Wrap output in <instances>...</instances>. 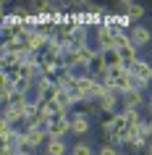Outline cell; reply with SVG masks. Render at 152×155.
Here are the masks:
<instances>
[{
	"label": "cell",
	"instance_id": "5",
	"mask_svg": "<svg viewBox=\"0 0 152 155\" xmlns=\"http://www.w3.org/2000/svg\"><path fill=\"white\" fill-rule=\"evenodd\" d=\"M128 40H131V45H134L136 50H144L152 42V29L144 26V24H134L128 29Z\"/></svg>",
	"mask_w": 152,
	"mask_h": 155
},
{
	"label": "cell",
	"instance_id": "16",
	"mask_svg": "<svg viewBox=\"0 0 152 155\" xmlns=\"http://www.w3.org/2000/svg\"><path fill=\"white\" fill-rule=\"evenodd\" d=\"M97 155H123V153H121V147L110 145V142H102V145L97 147Z\"/></svg>",
	"mask_w": 152,
	"mask_h": 155
},
{
	"label": "cell",
	"instance_id": "2",
	"mask_svg": "<svg viewBox=\"0 0 152 155\" xmlns=\"http://www.w3.org/2000/svg\"><path fill=\"white\" fill-rule=\"evenodd\" d=\"M92 45H95L100 53H108V50L115 48V34H113L110 26H97V29H92Z\"/></svg>",
	"mask_w": 152,
	"mask_h": 155
},
{
	"label": "cell",
	"instance_id": "9",
	"mask_svg": "<svg viewBox=\"0 0 152 155\" xmlns=\"http://www.w3.org/2000/svg\"><path fill=\"white\" fill-rule=\"evenodd\" d=\"M87 74H92V76H97V79H105L108 76V58H105V53H100L97 50V55L89 61L87 66Z\"/></svg>",
	"mask_w": 152,
	"mask_h": 155
},
{
	"label": "cell",
	"instance_id": "8",
	"mask_svg": "<svg viewBox=\"0 0 152 155\" xmlns=\"http://www.w3.org/2000/svg\"><path fill=\"white\" fill-rule=\"evenodd\" d=\"M89 129H92V118H87V116H79V113H71V134L76 139L87 137Z\"/></svg>",
	"mask_w": 152,
	"mask_h": 155
},
{
	"label": "cell",
	"instance_id": "18",
	"mask_svg": "<svg viewBox=\"0 0 152 155\" xmlns=\"http://www.w3.org/2000/svg\"><path fill=\"white\" fill-rule=\"evenodd\" d=\"M144 155H152V142H150V147H147V153H144Z\"/></svg>",
	"mask_w": 152,
	"mask_h": 155
},
{
	"label": "cell",
	"instance_id": "15",
	"mask_svg": "<svg viewBox=\"0 0 152 155\" xmlns=\"http://www.w3.org/2000/svg\"><path fill=\"white\" fill-rule=\"evenodd\" d=\"M71 155H97V150L89 145V142H81L79 139V142L71 147Z\"/></svg>",
	"mask_w": 152,
	"mask_h": 155
},
{
	"label": "cell",
	"instance_id": "19",
	"mask_svg": "<svg viewBox=\"0 0 152 155\" xmlns=\"http://www.w3.org/2000/svg\"><path fill=\"white\" fill-rule=\"evenodd\" d=\"M150 124H152V118H150Z\"/></svg>",
	"mask_w": 152,
	"mask_h": 155
},
{
	"label": "cell",
	"instance_id": "3",
	"mask_svg": "<svg viewBox=\"0 0 152 155\" xmlns=\"http://www.w3.org/2000/svg\"><path fill=\"white\" fill-rule=\"evenodd\" d=\"M21 134H24V142L26 145H32V147H37V150H40L42 153V147L47 145V131H45V126H21Z\"/></svg>",
	"mask_w": 152,
	"mask_h": 155
},
{
	"label": "cell",
	"instance_id": "13",
	"mask_svg": "<svg viewBox=\"0 0 152 155\" xmlns=\"http://www.w3.org/2000/svg\"><path fill=\"white\" fill-rule=\"evenodd\" d=\"M42 155H71L66 139H47V145L42 147Z\"/></svg>",
	"mask_w": 152,
	"mask_h": 155
},
{
	"label": "cell",
	"instance_id": "6",
	"mask_svg": "<svg viewBox=\"0 0 152 155\" xmlns=\"http://www.w3.org/2000/svg\"><path fill=\"white\" fill-rule=\"evenodd\" d=\"M131 74L139 79V87H142V90H147V87L152 84V61H144V58H139V61L131 66Z\"/></svg>",
	"mask_w": 152,
	"mask_h": 155
},
{
	"label": "cell",
	"instance_id": "17",
	"mask_svg": "<svg viewBox=\"0 0 152 155\" xmlns=\"http://www.w3.org/2000/svg\"><path fill=\"white\" fill-rule=\"evenodd\" d=\"M147 113H150V118H152V95H150V100H147Z\"/></svg>",
	"mask_w": 152,
	"mask_h": 155
},
{
	"label": "cell",
	"instance_id": "1",
	"mask_svg": "<svg viewBox=\"0 0 152 155\" xmlns=\"http://www.w3.org/2000/svg\"><path fill=\"white\" fill-rule=\"evenodd\" d=\"M50 139H66V134H71V113H63L58 118H50L45 126Z\"/></svg>",
	"mask_w": 152,
	"mask_h": 155
},
{
	"label": "cell",
	"instance_id": "7",
	"mask_svg": "<svg viewBox=\"0 0 152 155\" xmlns=\"http://www.w3.org/2000/svg\"><path fill=\"white\" fill-rule=\"evenodd\" d=\"M97 103H100L102 116H113V113H118V110H121V95H118V92H113V90H105L102 97L97 100Z\"/></svg>",
	"mask_w": 152,
	"mask_h": 155
},
{
	"label": "cell",
	"instance_id": "11",
	"mask_svg": "<svg viewBox=\"0 0 152 155\" xmlns=\"http://www.w3.org/2000/svg\"><path fill=\"white\" fill-rule=\"evenodd\" d=\"M40 105H42V118H45V126H47L50 118H58V116L68 113V110H63V105H60L55 97H53V100H45V103H40Z\"/></svg>",
	"mask_w": 152,
	"mask_h": 155
},
{
	"label": "cell",
	"instance_id": "4",
	"mask_svg": "<svg viewBox=\"0 0 152 155\" xmlns=\"http://www.w3.org/2000/svg\"><path fill=\"white\" fill-rule=\"evenodd\" d=\"M147 90H142V87H136V90L126 92V95H121V108H131V110H142L144 105H147Z\"/></svg>",
	"mask_w": 152,
	"mask_h": 155
},
{
	"label": "cell",
	"instance_id": "14",
	"mask_svg": "<svg viewBox=\"0 0 152 155\" xmlns=\"http://www.w3.org/2000/svg\"><path fill=\"white\" fill-rule=\"evenodd\" d=\"M128 71H131V68H128L126 63H115V66H108V79H113V82H115V79H121V76H126Z\"/></svg>",
	"mask_w": 152,
	"mask_h": 155
},
{
	"label": "cell",
	"instance_id": "10",
	"mask_svg": "<svg viewBox=\"0 0 152 155\" xmlns=\"http://www.w3.org/2000/svg\"><path fill=\"white\" fill-rule=\"evenodd\" d=\"M121 11H123V13H126L131 21H136V24H139V18L147 16V5H144V3H134V0L121 3Z\"/></svg>",
	"mask_w": 152,
	"mask_h": 155
},
{
	"label": "cell",
	"instance_id": "12",
	"mask_svg": "<svg viewBox=\"0 0 152 155\" xmlns=\"http://www.w3.org/2000/svg\"><path fill=\"white\" fill-rule=\"evenodd\" d=\"M73 113L87 116V118H95V116H102V110H100V103H97V100H81L79 105L73 108Z\"/></svg>",
	"mask_w": 152,
	"mask_h": 155
}]
</instances>
